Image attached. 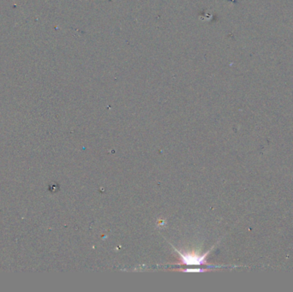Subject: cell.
I'll return each instance as SVG.
<instances>
[{"mask_svg":"<svg viewBox=\"0 0 293 292\" xmlns=\"http://www.w3.org/2000/svg\"><path fill=\"white\" fill-rule=\"evenodd\" d=\"M177 252L181 257L183 263H185L186 265H202L204 263H206V256L208 253L203 255H200L195 253H181L179 250H177Z\"/></svg>","mask_w":293,"mask_h":292,"instance_id":"6da1fadb","label":"cell"}]
</instances>
